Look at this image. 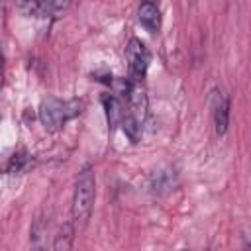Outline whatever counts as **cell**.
Returning <instances> with one entry per match:
<instances>
[{
    "instance_id": "cell-1",
    "label": "cell",
    "mask_w": 251,
    "mask_h": 251,
    "mask_svg": "<svg viewBox=\"0 0 251 251\" xmlns=\"http://www.w3.org/2000/svg\"><path fill=\"white\" fill-rule=\"evenodd\" d=\"M94 200H96V176H94V169L90 165H84L80 169L78 176H76L75 192H73L71 216H73L75 227L86 226V222L92 216Z\"/></svg>"
},
{
    "instance_id": "cell-2",
    "label": "cell",
    "mask_w": 251,
    "mask_h": 251,
    "mask_svg": "<svg viewBox=\"0 0 251 251\" xmlns=\"http://www.w3.org/2000/svg\"><path fill=\"white\" fill-rule=\"evenodd\" d=\"M82 112V102L80 100H61L55 96L43 98L37 110L39 122L43 124V127L51 133L59 131L69 120H73L75 116H78Z\"/></svg>"
},
{
    "instance_id": "cell-3",
    "label": "cell",
    "mask_w": 251,
    "mask_h": 251,
    "mask_svg": "<svg viewBox=\"0 0 251 251\" xmlns=\"http://www.w3.org/2000/svg\"><path fill=\"white\" fill-rule=\"evenodd\" d=\"M126 59H127V67H129V76L127 80L133 84H141L145 78V73L149 69L151 63V53L145 47V43L137 37H131L126 45Z\"/></svg>"
},
{
    "instance_id": "cell-4",
    "label": "cell",
    "mask_w": 251,
    "mask_h": 251,
    "mask_svg": "<svg viewBox=\"0 0 251 251\" xmlns=\"http://www.w3.org/2000/svg\"><path fill=\"white\" fill-rule=\"evenodd\" d=\"M212 116H214V127L218 135H224L229 126V98L222 88L214 90L212 96Z\"/></svg>"
},
{
    "instance_id": "cell-5",
    "label": "cell",
    "mask_w": 251,
    "mask_h": 251,
    "mask_svg": "<svg viewBox=\"0 0 251 251\" xmlns=\"http://www.w3.org/2000/svg\"><path fill=\"white\" fill-rule=\"evenodd\" d=\"M71 4L69 2H20L16 4V8L20 12H24L25 16H37V18H49V16H57L59 12L67 10Z\"/></svg>"
},
{
    "instance_id": "cell-6",
    "label": "cell",
    "mask_w": 251,
    "mask_h": 251,
    "mask_svg": "<svg viewBox=\"0 0 251 251\" xmlns=\"http://www.w3.org/2000/svg\"><path fill=\"white\" fill-rule=\"evenodd\" d=\"M126 100H127V106H129V112L133 118H137L141 124L147 116V94H145V88L143 84H133L129 86L127 94H126Z\"/></svg>"
},
{
    "instance_id": "cell-7",
    "label": "cell",
    "mask_w": 251,
    "mask_h": 251,
    "mask_svg": "<svg viewBox=\"0 0 251 251\" xmlns=\"http://www.w3.org/2000/svg\"><path fill=\"white\" fill-rule=\"evenodd\" d=\"M139 24L149 31V33H159L161 29V10L155 2H143L137 10Z\"/></svg>"
},
{
    "instance_id": "cell-8",
    "label": "cell",
    "mask_w": 251,
    "mask_h": 251,
    "mask_svg": "<svg viewBox=\"0 0 251 251\" xmlns=\"http://www.w3.org/2000/svg\"><path fill=\"white\" fill-rule=\"evenodd\" d=\"M29 251H47V220L39 214L29 227Z\"/></svg>"
},
{
    "instance_id": "cell-9",
    "label": "cell",
    "mask_w": 251,
    "mask_h": 251,
    "mask_svg": "<svg viewBox=\"0 0 251 251\" xmlns=\"http://www.w3.org/2000/svg\"><path fill=\"white\" fill-rule=\"evenodd\" d=\"M75 233L76 227L73 222H65L59 226L55 237H53V247L51 251H73V243H75Z\"/></svg>"
},
{
    "instance_id": "cell-10",
    "label": "cell",
    "mask_w": 251,
    "mask_h": 251,
    "mask_svg": "<svg viewBox=\"0 0 251 251\" xmlns=\"http://www.w3.org/2000/svg\"><path fill=\"white\" fill-rule=\"evenodd\" d=\"M102 104H104V110H106V120H108L110 129L118 127L122 124V118H124V110H122L120 98L116 94H104L102 96Z\"/></svg>"
},
{
    "instance_id": "cell-11",
    "label": "cell",
    "mask_w": 251,
    "mask_h": 251,
    "mask_svg": "<svg viewBox=\"0 0 251 251\" xmlns=\"http://www.w3.org/2000/svg\"><path fill=\"white\" fill-rule=\"evenodd\" d=\"M31 163H33L31 155L22 147V149H18V151L10 157V161H8V165H6V173H10V175L24 173V171H27V169L31 167Z\"/></svg>"
},
{
    "instance_id": "cell-12",
    "label": "cell",
    "mask_w": 251,
    "mask_h": 251,
    "mask_svg": "<svg viewBox=\"0 0 251 251\" xmlns=\"http://www.w3.org/2000/svg\"><path fill=\"white\" fill-rule=\"evenodd\" d=\"M122 127H124V133H126L133 143L141 137L143 126H141V122H139L137 118H133L131 114H124V118H122Z\"/></svg>"
},
{
    "instance_id": "cell-13",
    "label": "cell",
    "mask_w": 251,
    "mask_h": 251,
    "mask_svg": "<svg viewBox=\"0 0 251 251\" xmlns=\"http://www.w3.org/2000/svg\"><path fill=\"white\" fill-rule=\"evenodd\" d=\"M4 69H6V63H4V49H2V29H0V88L4 84Z\"/></svg>"
},
{
    "instance_id": "cell-14",
    "label": "cell",
    "mask_w": 251,
    "mask_h": 251,
    "mask_svg": "<svg viewBox=\"0 0 251 251\" xmlns=\"http://www.w3.org/2000/svg\"><path fill=\"white\" fill-rule=\"evenodd\" d=\"M182 251H186V249H182Z\"/></svg>"
}]
</instances>
